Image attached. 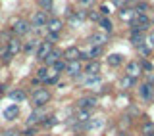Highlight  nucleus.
I'll use <instances>...</instances> for the list:
<instances>
[{
    "label": "nucleus",
    "instance_id": "29",
    "mask_svg": "<svg viewBox=\"0 0 154 136\" xmlns=\"http://www.w3.org/2000/svg\"><path fill=\"white\" fill-rule=\"evenodd\" d=\"M66 65H67L66 61H64V60H60V61H56V64L52 65V71H54V73H58V75H60L62 71H66Z\"/></svg>",
    "mask_w": 154,
    "mask_h": 136
},
{
    "label": "nucleus",
    "instance_id": "18",
    "mask_svg": "<svg viewBox=\"0 0 154 136\" xmlns=\"http://www.w3.org/2000/svg\"><path fill=\"white\" fill-rule=\"evenodd\" d=\"M17 115H19V108H17V105H10V108L4 109V119H8V121L16 119Z\"/></svg>",
    "mask_w": 154,
    "mask_h": 136
},
{
    "label": "nucleus",
    "instance_id": "25",
    "mask_svg": "<svg viewBox=\"0 0 154 136\" xmlns=\"http://www.w3.org/2000/svg\"><path fill=\"white\" fill-rule=\"evenodd\" d=\"M48 77H50V71H48V67H42V69H38V71H37V81L46 82V81H48Z\"/></svg>",
    "mask_w": 154,
    "mask_h": 136
},
{
    "label": "nucleus",
    "instance_id": "4",
    "mask_svg": "<svg viewBox=\"0 0 154 136\" xmlns=\"http://www.w3.org/2000/svg\"><path fill=\"white\" fill-rule=\"evenodd\" d=\"M12 31H14V35L23 37V35H27V33L31 31V25H29V21H25V19H17V21L14 23Z\"/></svg>",
    "mask_w": 154,
    "mask_h": 136
},
{
    "label": "nucleus",
    "instance_id": "28",
    "mask_svg": "<svg viewBox=\"0 0 154 136\" xmlns=\"http://www.w3.org/2000/svg\"><path fill=\"white\" fill-rule=\"evenodd\" d=\"M137 50H139V54H141V56L148 58V56H150V52H152V48H150V44H148V42H144V44H141Z\"/></svg>",
    "mask_w": 154,
    "mask_h": 136
},
{
    "label": "nucleus",
    "instance_id": "17",
    "mask_svg": "<svg viewBox=\"0 0 154 136\" xmlns=\"http://www.w3.org/2000/svg\"><path fill=\"white\" fill-rule=\"evenodd\" d=\"M106 61H108L110 67H118V65L123 64V56L122 54H110L108 58H106Z\"/></svg>",
    "mask_w": 154,
    "mask_h": 136
},
{
    "label": "nucleus",
    "instance_id": "23",
    "mask_svg": "<svg viewBox=\"0 0 154 136\" xmlns=\"http://www.w3.org/2000/svg\"><path fill=\"white\" fill-rule=\"evenodd\" d=\"M135 84H137V79H133V77L125 75L123 79H122V88H133Z\"/></svg>",
    "mask_w": 154,
    "mask_h": 136
},
{
    "label": "nucleus",
    "instance_id": "45",
    "mask_svg": "<svg viewBox=\"0 0 154 136\" xmlns=\"http://www.w3.org/2000/svg\"><path fill=\"white\" fill-rule=\"evenodd\" d=\"M150 23H152V25H154V16H152V17H150Z\"/></svg>",
    "mask_w": 154,
    "mask_h": 136
},
{
    "label": "nucleus",
    "instance_id": "44",
    "mask_svg": "<svg viewBox=\"0 0 154 136\" xmlns=\"http://www.w3.org/2000/svg\"><path fill=\"white\" fill-rule=\"evenodd\" d=\"M148 44H150V48H154V31L148 35Z\"/></svg>",
    "mask_w": 154,
    "mask_h": 136
},
{
    "label": "nucleus",
    "instance_id": "27",
    "mask_svg": "<svg viewBox=\"0 0 154 136\" xmlns=\"http://www.w3.org/2000/svg\"><path fill=\"white\" fill-rule=\"evenodd\" d=\"M10 98L14 102H23L25 100V92L23 90H14V92H10Z\"/></svg>",
    "mask_w": 154,
    "mask_h": 136
},
{
    "label": "nucleus",
    "instance_id": "11",
    "mask_svg": "<svg viewBox=\"0 0 154 136\" xmlns=\"http://www.w3.org/2000/svg\"><path fill=\"white\" fill-rule=\"evenodd\" d=\"M77 104H79V109H91L96 105V96H83Z\"/></svg>",
    "mask_w": 154,
    "mask_h": 136
},
{
    "label": "nucleus",
    "instance_id": "32",
    "mask_svg": "<svg viewBox=\"0 0 154 136\" xmlns=\"http://www.w3.org/2000/svg\"><path fill=\"white\" fill-rule=\"evenodd\" d=\"M98 56H102V46H93L89 52V58L93 60V58H98Z\"/></svg>",
    "mask_w": 154,
    "mask_h": 136
},
{
    "label": "nucleus",
    "instance_id": "43",
    "mask_svg": "<svg viewBox=\"0 0 154 136\" xmlns=\"http://www.w3.org/2000/svg\"><path fill=\"white\" fill-rule=\"evenodd\" d=\"M48 42H56L58 40V35H54V33H48V38H46Z\"/></svg>",
    "mask_w": 154,
    "mask_h": 136
},
{
    "label": "nucleus",
    "instance_id": "30",
    "mask_svg": "<svg viewBox=\"0 0 154 136\" xmlns=\"http://www.w3.org/2000/svg\"><path fill=\"white\" fill-rule=\"evenodd\" d=\"M58 123V119L54 117V115H48V117H45V119H42V127H54V125Z\"/></svg>",
    "mask_w": 154,
    "mask_h": 136
},
{
    "label": "nucleus",
    "instance_id": "8",
    "mask_svg": "<svg viewBox=\"0 0 154 136\" xmlns=\"http://www.w3.org/2000/svg\"><path fill=\"white\" fill-rule=\"evenodd\" d=\"M66 73L69 77H79L81 73H83V65H81V61H69V64L66 65Z\"/></svg>",
    "mask_w": 154,
    "mask_h": 136
},
{
    "label": "nucleus",
    "instance_id": "24",
    "mask_svg": "<svg viewBox=\"0 0 154 136\" xmlns=\"http://www.w3.org/2000/svg\"><path fill=\"white\" fill-rule=\"evenodd\" d=\"M141 132L144 134V136H154V123H144L143 127H141Z\"/></svg>",
    "mask_w": 154,
    "mask_h": 136
},
{
    "label": "nucleus",
    "instance_id": "19",
    "mask_svg": "<svg viewBox=\"0 0 154 136\" xmlns=\"http://www.w3.org/2000/svg\"><path fill=\"white\" fill-rule=\"evenodd\" d=\"M42 119H45V115L41 113V109H35L31 115H29L27 123H29V125H37V123H42Z\"/></svg>",
    "mask_w": 154,
    "mask_h": 136
},
{
    "label": "nucleus",
    "instance_id": "31",
    "mask_svg": "<svg viewBox=\"0 0 154 136\" xmlns=\"http://www.w3.org/2000/svg\"><path fill=\"white\" fill-rule=\"evenodd\" d=\"M146 10H148V4L146 2H139L137 8H135V12H137V16H144V13H146Z\"/></svg>",
    "mask_w": 154,
    "mask_h": 136
},
{
    "label": "nucleus",
    "instance_id": "1",
    "mask_svg": "<svg viewBox=\"0 0 154 136\" xmlns=\"http://www.w3.org/2000/svg\"><path fill=\"white\" fill-rule=\"evenodd\" d=\"M31 102H33V105H35L37 109L42 108L45 104L50 102V92H48L46 88H37L35 92H33V96H31Z\"/></svg>",
    "mask_w": 154,
    "mask_h": 136
},
{
    "label": "nucleus",
    "instance_id": "36",
    "mask_svg": "<svg viewBox=\"0 0 154 136\" xmlns=\"http://www.w3.org/2000/svg\"><path fill=\"white\" fill-rule=\"evenodd\" d=\"M35 48H38V42L37 40H29L27 44H25V52H33Z\"/></svg>",
    "mask_w": 154,
    "mask_h": 136
},
{
    "label": "nucleus",
    "instance_id": "22",
    "mask_svg": "<svg viewBox=\"0 0 154 136\" xmlns=\"http://www.w3.org/2000/svg\"><path fill=\"white\" fill-rule=\"evenodd\" d=\"M89 119H91V111L89 109H79L75 113V121H79V123H87Z\"/></svg>",
    "mask_w": 154,
    "mask_h": 136
},
{
    "label": "nucleus",
    "instance_id": "38",
    "mask_svg": "<svg viewBox=\"0 0 154 136\" xmlns=\"http://www.w3.org/2000/svg\"><path fill=\"white\" fill-rule=\"evenodd\" d=\"M89 52H81V56H79V61H87V64H89Z\"/></svg>",
    "mask_w": 154,
    "mask_h": 136
},
{
    "label": "nucleus",
    "instance_id": "3",
    "mask_svg": "<svg viewBox=\"0 0 154 136\" xmlns=\"http://www.w3.org/2000/svg\"><path fill=\"white\" fill-rule=\"evenodd\" d=\"M89 42L91 46H102L104 48V44L106 42H108V35H106V33H102V31H96V33H93V35L89 37Z\"/></svg>",
    "mask_w": 154,
    "mask_h": 136
},
{
    "label": "nucleus",
    "instance_id": "21",
    "mask_svg": "<svg viewBox=\"0 0 154 136\" xmlns=\"http://www.w3.org/2000/svg\"><path fill=\"white\" fill-rule=\"evenodd\" d=\"M131 44L135 48H139L141 44H144V33H131Z\"/></svg>",
    "mask_w": 154,
    "mask_h": 136
},
{
    "label": "nucleus",
    "instance_id": "7",
    "mask_svg": "<svg viewBox=\"0 0 154 136\" xmlns=\"http://www.w3.org/2000/svg\"><path fill=\"white\" fill-rule=\"evenodd\" d=\"M83 73H85L87 77H96V75L100 73V64H98L96 60H91L89 64L83 67Z\"/></svg>",
    "mask_w": 154,
    "mask_h": 136
},
{
    "label": "nucleus",
    "instance_id": "41",
    "mask_svg": "<svg viewBox=\"0 0 154 136\" xmlns=\"http://www.w3.org/2000/svg\"><path fill=\"white\" fill-rule=\"evenodd\" d=\"M93 2H94V0H79V4H81V6H87V8H89V6H93Z\"/></svg>",
    "mask_w": 154,
    "mask_h": 136
},
{
    "label": "nucleus",
    "instance_id": "9",
    "mask_svg": "<svg viewBox=\"0 0 154 136\" xmlns=\"http://www.w3.org/2000/svg\"><path fill=\"white\" fill-rule=\"evenodd\" d=\"M104 125H106L104 117H91V119L85 123V129H87V130H98V129H102Z\"/></svg>",
    "mask_w": 154,
    "mask_h": 136
},
{
    "label": "nucleus",
    "instance_id": "37",
    "mask_svg": "<svg viewBox=\"0 0 154 136\" xmlns=\"http://www.w3.org/2000/svg\"><path fill=\"white\" fill-rule=\"evenodd\" d=\"M38 4H41L42 10H50L52 8V0H38Z\"/></svg>",
    "mask_w": 154,
    "mask_h": 136
},
{
    "label": "nucleus",
    "instance_id": "26",
    "mask_svg": "<svg viewBox=\"0 0 154 136\" xmlns=\"http://www.w3.org/2000/svg\"><path fill=\"white\" fill-rule=\"evenodd\" d=\"M119 16H122L123 19H127V21H133V19L137 17V12H135V10H122Z\"/></svg>",
    "mask_w": 154,
    "mask_h": 136
},
{
    "label": "nucleus",
    "instance_id": "39",
    "mask_svg": "<svg viewBox=\"0 0 154 136\" xmlns=\"http://www.w3.org/2000/svg\"><path fill=\"white\" fill-rule=\"evenodd\" d=\"M23 134H25V136H35V134H37V129L29 127V129H27V130H25V132H23Z\"/></svg>",
    "mask_w": 154,
    "mask_h": 136
},
{
    "label": "nucleus",
    "instance_id": "14",
    "mask_svg": "<svg viewBox=\"0 0 154 136\" xmlns=\"http://www.w3.org/2000/svg\"><path fill=\"white\" fill-rule=\"evenodd\" d=\"M48 23V16L46 12H35V16H33V25L35 27H42Z\"/></svg>",
    "mask_w": 154,
    "mask_h": 136
},
{
    "label": "nucleus",
    "instance_id": "35",
    "mask_svg": "<svg viewBox=\"0 0 154 136\" xmlns=\"http://www.w3.org/2000/svg\"><path fill=\"white\" fill-rule=\"evenodd\" d=\"M87 17L89 19H93V21H100V12H96V10H89V12H87Z\"/></svg>",
    "mask_w": 154,
    "mask_h": 136
},
{
    "label": "nucleus",
    "instance_id": "13",
    "mask_svg": "<svg viewBox=\"0 0 154 136\" xmlns=\"http://www.w3.org/2000/svg\"><path fill=\"white\" fill-rule=\"evenodd\" d=\"M152 92H154L152 82H144V84L139 86V94H141L143 100H150V98H152Z\"/></svg>",
    "mask_w": 154,
    "mask_h": 136
},
{
    "label": "nucleus",
    "instance_id": "33",
    "mask_svg": "<svg viewBox=\"0 0 154 136\" xmlns=\"http://www.w3.org/2000/svg\"><path fill=\"white\" fill-rule=\"evenodd\" d=\"M0 58H2V64H8V61L12 60V56H10V52H8V48H6V46L0 50Z\"/></svg>",
    "mask_w": 154,
    "mask_h": 136
},
{
    "label": "nucleus",
    "instance_id": "42",
    "mask_svg": "<svg viewBox=\"0 0 154 136\" xmlns=\"http://www.w3.org/2000/svg\"><path fill=\"white\" fill-rule=\"evenodd\" d=\"M112 4H114V6H118V8H122L123 4H127V0H112Z\"/></svg>",
    "mask_w": 154,
    "mask_h": 136
},
{
    "label": "nucleus",
    "instance_id": "12",
    "mask_svg": "<svg viewBox=\"0 0 154 136\" xmlns=\"http://www.w3.org/2000/svg\"><path fill=\"white\" fill-rule=\"evenodd\" d=\"M46 27H48V33H54V35H58V33L62 31V27H64V21L62 19H48V23H46Z\"/></svg>",
    "mask_w": 154,
    "mask_h": 136
},
{
    "label": "nucleus",
    "instance_id": "10",
    "mask_svg": "<svg viewBox=\"0 0 154 136\" xmlns=\"http://www.w3.org/2000/svg\"><path fill=\"white\" fill-rule=\"evenodd\" d=\"M6 48H8L10 56H16V54H19V52L23 50V44H21V40H19V38H10Z\"/></svg>",
    "mask_w": 154,
    "mask_h": 136
},
{
    "label": "nucleus",
    "instance_id": "34",
    "mask_svg": "<svg viewBox=\"0 0 154 136\" xmlns=\"http://www.w3.org/2000/svg\"><path fill=\"white\" fill-rule=\"evenodd\" d=\"M141 69H143V73H150L154 69V64H152V61H148V60H144L143 64H141Z\"/></svg>",
    "mask_w": 154,
    "mask_h": 136
},
{
    "label": "nucleus",
    "instance_id": "2",
    "mask_svg": "<svg viewBox=\"0 0 154 136\" xmlns=\"http://www.w3.org/2000/svg\"><path fill=\"white\" fill-rule=\"evenodd\" d=\"M79 56H81V50L77 46H69L62 52V60H64L66 64H69V61H79Z\"/></svg>",
    "mask_w": 154,
    "mask_h": 136
},
{
    "label": "nucleus",
    "instance_id": "40",
    "mask_svg": "<svg viewBox=\"0 0 154 136\" xmlns=\"http://www.w3.org/2000/svg\"><path fill=\"white\" fill-rule=\"evenodd\" d=\"M4 136H21V134H19V130H6V132H4Z\"/></svg>",
    "mask_w": 154,
    "mask_h": 136
},
{
    "label": "nucleus",
    "instance_id": "16",
    "mask_svg": "<svg viewBox=\"0 0 154 136\" xmlns=\"http://www.w3.org/2000/svg\"><path fill=\"white\" fill-rule=\"evenodd\" d=\"M62 60V52H58V50H52L50 54H48L46 58H45V64L46 65H54L56 61H60Z\"/></svg>",
    "mask_w": 154,
    "mask_h": 136
},
{
    "label": "nucleus",
    "instance_id": "20",
    "mask_svg": "<svg viewBox=\"0 0 154 136\" xmlns=\"http://www.w3.org/2000/svg\"><path fill=\"white\" fill-rule=\"evenodd\" d=\"M98 25L102 27V33H106V35H108V33H112V31H114V25H112V21H110L108 17H100Z\"/></svg>",
    "mask_w": 154,
    "mask_h": 136
},
{
    "label": "nucleus",
    "instance_id": "6",
    "mask_svg": "<svg viewBox=\"0 0 154 136\" xmlns=\"http://www.w3.org/2000/svg\"><path fill=\"white\" fill-rule=\"evenodd\" d=\"M141 73H143V69H141V64H139V61H129L127 67H125V75L133 77V79H137Z\"/></svg>",
    "mask_w": 154,
    "mask_h": 136
},
{
    "label": "nucleus",
    "instance_id": "5",
    "mask_svg": "<svg viewBox=\"0 0 154 136\" xmlns=\"http://www.w3.org/2000/svg\"><path fill=\"white\" fill-rule=\"evenodd\" d=\"M54 50L52 48V42H48V40H42V42H38V48H37V58L38 60H45V58L50 54V52Z\"/></svg>",
    "mask_w": 154,
    "mask_h": 136
},
{
    "label": "nucleus",
    "instance_id": "15",
    "mask_svg": "<svg viewBox=\"0 0 154 136\" xmlns=\"http://www.w3.org/2000/svg\"><path fill=\"white\" fill-rule=\"evenodd\" d=\"M133 21L137 23V27L141 29L143 33H144V31H146V29H148V25H150V17H148L146 13H144V16H137V17L133 19Z\"/></svg>",
    "mask_w": 154,
    "mask_h": 136
}]
</instances>
